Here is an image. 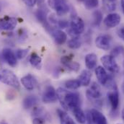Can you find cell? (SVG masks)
<instances>
[{"mask_svg": "<svg viewBox=\"0 0 124 124\" xmlns=\"http://www.w3.org/2000/svg\"><path fill=\"white\" fill-rule=\"evenodd\" d=\"M124 53V48L122 46H118L116 48H115L113 51L111 52V56L115 57V56H118L119 54H121Z\"/></svg>", "mask_w": 124, "mask_h": 124, "instance_id": "obj_31", "label": "cell"}, {"mask_svg": "<svg viewBox=\"0 0 124 124\" xmlns=\"http://www.w3.org/2000/svg\"><path fill=\"white\" fill-rule=\"evenodd\" d=\"M58 25H59V26L61 28H66L69 25L68 23L66 21H65V20H60V21H59L58 22Z\"/></svg>", "mask_w": 124, "mask_h": 124, "instance_id": "obj_35", "label": "cell"}, {"mask_svg": "<svg viewBox=\"0 0 124 124\" xmlns=\"http://www.w3.org/2000/svg\"><path fill=\"white\" fill-rule=\"evenodd\" d=\"M36 17L38 20L39 22L43 23L45 26L48 27V24L47 22V17H46V12H44L43 9H39L36 12Z\"/></svg>", "mask_w": 124, "mask_h": 124, "instance_id": "obj_23", "label": "cell"}, {"mask_svg": "<svg viewBox=\"0 0 124 124\" xmlns=\"http://www.w3.org/2000/svg\"><path fill=\"white\" fill-rule=\"evenodd\" d=\"M51 33H52V36H53L55 42L57 44L62 45L66 41L67 35L63 31L57 30V31H54Z\"/></svg>", "mask_w": 124, "mask_h": 124, "instance_id": "obj_17", "label": "cell"}, {"mask_svg": "<svg viewBox=\"0 0 124 124\" xmlns=\"http://www.w3.org/2000/svg\"><path fill=\"white\" fill-rule=\"evenodd\" d=\"M85 65L87 68L89 69H93L96 68L97 66V57L96 54H88L86 55L85 59Z\"/></svg>", "mask_w": 124, "mask_h": 124, "instance_id": "obj_20", "label": "cell"}, {"mask_svg": "<svg viewBox=\"0 0 124 124\" xmlns=\"http://www.w3.org/2000/svg\"><path fill=\"white\" fill-rule=\"evenodd\" d=\"M65 86L69 90H77L78 88H79L81 86V84L78 79H70L66 82Z\"/></svg>", "mask_w": 124, "mask_h": 124, "instance_id": "obj_24", "label": "cell"}, {"mask_svg": "<svg viewBox=\"0 0 124 124\" xmlns=\"http://www.w3.org/2000/svg\"><path fill=\"white\" fill-rule=\"evenodd\" d=\"M21 82L26 90H32L36 85L37 81L32 75L28 74L21 79Z\"/></svg>", "mask_w": 124, "mask_h": 124, "instance_id": "obj_14", "label": "cell"}, {"mask_svg": "<svg viewBox=\"0 0 124 124\" xmlns=\"http://www.w3.org/2000/svg\"><path fill=\"white\" fill-rule=\"evenodd\" d=\"M0 82L16 89L20 88V82L17 77L11 70L6 69L0 70Z\"/></svg>", "mask_w": 124, "mask_h": 124, "instance_id": "obj_2", "label": "cell"}, {"mask_svg": "<svg viewBox=\"0 0 124 124\" xmlns=\"http://www.w3.org/2000/svg\"><path fill=\"white\" fill-rule=\"evenodd\" d=\"M41 62H42L41 58L35 53H34L31 55V58H30V63L32 66L36 67L37 69H40Z\"/></svg>", "mask_w": 124, "mask_h": 124, "instance_id": "obj_25", "label": "cell"}, {"mask_svg": "<svg viewBox=\"0 0 124 124\" xmlns=\"http://www.w3.org/2000/svg\"><path fill=\"white\" fill-rule=\"evenodd\" d=\"M17 21L15 17H5L0 20V29L3 31H12L17 26Z\"/></svg>", "mask_w": 124, "mask_h": 124, "instance_id": "obj_10", "label": "cell"}, {"mask_svg": "<svg viewBox=\"0 0 124 124\" xmlns=\"http://www.w3.org/2000/svg\"><path fill=\"white\" fill-rule=\"evenodd\" d=\"M93 121L94 124H108L107 119L105 116L99 110L96 109H93L90 110Z\"/></svg>", "mask_w": 124, "mask_h": 124, "instance_id": "obj_15", "label": "cell"}, {"mask_svg": "<svg viewBox=\"0 0 124 124\" xmlns=\"http://www.w3.org/2000/svg\"><path fill=\"white\" fill-rule=\"evenodd\" d=\"M117 34L121 39H123L124 40V27L119 28L117 31Z\"/></svg>", "mask_w": 124, "mask_h": 124, "instance_id": "obj_36", "label": "cell"}, {"mask_svg": "<svg viewBox=\"0 0 124 124\" xmlns=\"http://www.w3.org/2000/svg\"><path fill=\"white\" fill-rule=\"evenodd\" d=\"M112 38L108 35H101L96 38L95 45L96 46L102 50L108 51L111 46Z\"/></svg>", "mask_w": 124, "mask_h": 124, "instance_id": "obj_7", "label": "cell"}, {"mask_svg": "<svg viewBox=\"0 0 124 124\" xmlns=\"http://www.w3.org/2000/svg\"><path fill=\"white\" fill-rule=\"evenodd\" d=\"M121 20V16L117 13H110L106 16L104 19V24L105 26L110 28H116L118 26Z\"/></svg>", "mask_w": 124, "mask_h": 124, "instance_id": "obj_11", "label": "cell"}, {"mask_svg": "<svg viewBox=\"0 0 124 124\" xmlns=\"http://www.w3.org/2000/svg\"></svg>", "mask_w": 124, "mask_h": 124, "instance_id": "obj_40", "label": "cell"}, {"mask_svg": "<svg viewBox=\"0 0 124 124\" xmlns=\"http://www.w3.org/2000/svg\"><path fill=\"white\" fill-rule=\"evenodd\" d=\"M44 123V119L40 117H38L33 119L32 124H43Z\"/></svg>", "mask_w": 124, "mask_h": 124, "instance_id": "obj_34", "label": "cell"}, {"mask_svg": "<svg viewBox=\"0 0 124 124\" xmlns=\"http://www.w3.org/2000/svg\"><path fill=\"white\" fill-rule=\"evenodd\" d=\"M38 101H39V100L36 96H33V95L28 96L23 100V107L25 109L31 108L34 107L38 102Z\"/></svg>", "mask_w": 124, "mask_h": 124, "instance_id": "obj_22", "label": "cell"}, {"mask_svg": "<svg viewBox=\"0 0 124 124\" xmlns=\"http://www.w3.org/2000/svg\"><path fill=\"white\" fill-rule=\"evenodd\" d=\"M58 100L56 90L52 86H48L42 96V100L45 103H53Z\"/></svg>", "mask_w": 124, "mask_h": 124, "instance_id": "obj_9", "label": "cell"}, {"mask_svg": "<svg viewBox=\"0 0 124 124\" xmlns=\"http://www.w3.org/2000/svg\"><path fill=\"white\" fill-rule=\"evenodd\" d=\"M38 0H23V1L28 7H34L35 5V4L37 3Z\"/></svg>", "mask_w": 124, "mask_h": 124, "instance_id": "obj_33", "label": "cell"}, {"mask_svg": "<svg viewBox=\"0 0 124 124\" xmlns=\"http://www.w3.org/2000/svg\"><path fill=\"white\" fill-rule=\"evenodd\" d=\"M2 56L9 66L15 67L17 65V57L11 49L4 48L2 51Z\"/></svg>", "mask_w": 124, "mask_h": 124, "instance_id": "obj_13", "label": "cell"}, {"mask_svg": "<svg viewBox=\"0 0 124 124\" xmlns=\"http://www.w3.org/2000/svg\"><path fill=\"white\" fill-rule=\"evenodd\" d=\"M105 8L108 11H114L116 8V0H102Z\"/></svg>", "mask_w": 124, "mask_h": 124, "instance_id": "obj_29", "label": "cell"}, {"mask_svg": "<svg viewBox=\"0 0 124 124\" xmlns=\"http://www.w3.org/2000/svg\"><path fill=\"white\" fill-rule=\"evenodd\" d=\"M57 97L62 106L65 110H73L81 105L80 96L77 93H72L59 87L57 90Z\"/></svg>", "mask_w": 124, "mask_h": 124, "instance_id": "obj_1", "label": "cell"}, {"mask_svg": "<svg viewBox=\"0 0 124 124\" xmlns=\"http://www.w3.org/2000/svg\"><path fill=\"white\" fill-rule=\"evenodd\" d=\"M28 52H29L28 49H18L15 52V56L17 59H22L28 55Z\"/></svg>", "mask_w": 124, "mask_h": 124, "instance_id": "obj_30", "label": "cell"}, {"mask_svg": "<svg viewBox=\"0 0 124 124\" xmlns=\"http://www.w3.org/2000/svg\"></svg>", "mask_w": 124, "mask_h": 124, "instance_id": "obj_41", "label": "cell"}, {"mask_svg": "<svg viewBox=\"0 0 124 124\" xmlns=\"http://www.w3.org/2000/svg\"><path fill=\"white\" fill-rule=\"evenodd\" d=\"M94 72L99 83L102 85L105 86L110 79V77L108 75L105 69L101 66H99L95 68Z\"/></svg>", "mask_w": 124, "mask_h": 124, "instance_id": "obj_12", "label": "cell"}, {"mask_svg": "<svg viewBox=\"0 0 124 124\" xmlns=\"http://www.w3.org/2000/svg\"><path fill=\"white\" fill-rule=\"evenodd\" d=\"M121 116H122L123 121H124V109H123V110H122V112H121Z\"/></svg>", "mask_w": 124, "mask_h": 124, "instance_id": "obj_38", "label": "cell"}, {"mask_svg": "<svg viewBox=\"0 0 124 124\" xmlns=\"http://www.w3.org/2000/svg\"><path fill=\"white\" fill-rule=\"evenodd\" d=\"M57 113L59 115L61 124H76L74 120L64 110L62 109H58Z\"/></svg>", "mask_w": 124, "mask_h": 124, "instance_id": "obj_21", "label": "cell"}, {"mask_svg": "<svg viewBox=\"0 0 124 124\" xmlns=\"http://www.w3.org/2000/svg\"><path fill=\"white\" fill-rule=\"evenodd\" d=\"M71 111L73 112L76 120L79 124H85V121H86V116H85V113H84V111L82 110V109L81 108V106L74 108Z\"/></svg>", "mask_w": 124, "mask_h": 124, "instance_id": "obj_19", "label": "cell"}, {"mask_svg": "<svg viewBox=\"0 0 124 124\" xmlns=\"http://www.w3.org/2000/svg\"><path fill=\"white\" fill-rule=\"evenodd\" d=\"M80 1L83 2L85 7L88 10L96 8L99 4L98 0H80Z\"/></svg>", "mask_w": 124, "mask_h": 124, "instance_id": "obj_26", "label": "cell"}, {"mask_svg": "<svg viewBox=\"0 0 124 124\" xmlns=\"http://www.w3.org/2000/svg\"><path fill=\"white\" fill-rule=\"evenodd\" d=\"M100 60L103 65V67L108 71L113 74H116L119 72L120 67L118 65L117 62H116L115 58L111 55H105L101 57Z\"/></svg>", "mask_w": 124, "mask_h": 124, "instance_id": "obj_4", "label": "cell"}, {"mask_svg": "<svg viewBox=\"0 0 124 124\" xmlns=\"http://www.w3.org/2000/svg\"><path fill=\"white\" fill-rule=\"evenodd\" d=\"M71 30L76 35H79L85 31V23L82 19L77 16H74L70 23Z\"/></svg>", "mask_w": 124, "mask_h": 124, "instance_id": "obj_8", "label": "cell"}, {"mask_svg": "<svg viewBox=\"0 0 124 124\" xmlns=\"http://www.w3.org/2000/svg\"><path fill=\"white\" fill-rule=\"evenodd\" d=\"M48 4L59 16H63L69 11V6L66 0H48Z\"/></svg>", "mask_w": 124, "mask_h": 124, "instance_id": "obj_3", "label": "cell"}, {"mask_svg": "<svg viewBox=\"0 0 124 124\" xmlns=\"http://www.w3.org/2000/svg\"><path fill=\"white\" fill-rule=\"evenodd\" d=\"M67 45L71 49H77L81 47L82 43L79 39V38H74L68 41Z\"/></svg>", "mask_w": 124, "mask_h": 124, "instance_id": "obj_27", "label": "cell"}, {"mask_svg": "<svg viewBox=\"0 0 124 124\" xmlns=\"http://www.w3.org/2000/svg\"><path fill=\"white\" fill-rule=\"evenodd\" d=\"M93 23L94 25H100L102 20V14L100 10H95L93 14Z\"/></svg>", "mask_w": 124, "mask_h": 124, "instance_id": "obj_28", "label": "cell"}, {"mask_svg": "<svg viewBox=\"0 0 124 124\" xmlns=\"http://www.w3.org/2000/svg\"><path fill=\"white\" fill-rule=\"evenodd\" d=\"M87 97L90 101L94 100L96 105L99 103L101 104V101L100 99L102 97V93L100 86L96 82H93L91 87L87 90Z\"/></svg>", "mask_w": 124, "mask_h": 124, "instance_id": "obj_6", "label": "cell"}, {"mask_svg": "<svg viewBox=\"0 0 124 124\" xmlns=\"http://www.w3.org/2000/svg\"><path fill=\"white\" fill-rule=\"evenodd\" d=\"M86 121L85 124H93V118H92V115H91V112L90 111H87L86 112Z\"/></svg>", "mask_w": 124, "mask_h": 124, "instance_id": "obj_32", "label": "cell"}, {"mask_svg": "<svg viewBox=\"0 0 124 124\" xmlns=\"http://www.w3.org/2000/svg\"><path fill=\"white\" fill-rule=\"evenodd\" d=\"M62 63L68 69H69L74 71H78L80 69V65L77 62H72L71 60V59H69L67 56H63L62 58Z\"/></svg>", "mask_w": 124, "mask_h": 124, "instance_id": "obj_18", "label": "cell"}, {"mask_svg": "<svg viewBox=\"0 0 124 124\" xmlns=\"http://www.w3.org/2000/svg\"><path fill=\"white\" fill-rule=\"evenodd\" d=\"M109 88H110V91L108 93V98L113 110H116L118 108L119 102H120L119 93L116 84H114L113 86H111Z\"/></svg>", "mask_w": 124, "mask_h": 124, "instance_id": "obj_5", "label": "cell"}, {"mask_svg": "<svg viewBox=\"0 0 124 124\" xmlns=\"http://www.w3.org/2000/svg\"><path fill=\"white\" fill-rule=\"evenodd\" d=\"M121 7H122V10L124 14V0H121Z\"/></svg>", "mask_w": 124, "mask_h": 124, "instance_id": "obj_37", "label": "cell"}, {"mask_svg": "<svg viewBox=\"0 0 124 124\" xmlns=\"http://www.w3.org/2000/svg\"><path fill=\"white\" fill-rule=\"evenodd\" d=\"M0 124H7V123L6 121H1V122H0Z\"/></svg>", "mask_w": 124, "mask_h": 124, "instance_id": "obj_39", "label": "cell"}, {"mask_svg": "<svg viewBox=\"0 0 124 124\" xmlns=\"http://www.w3.org/2000/svg\"><path fill=\"white\" fill-rule=\"evenodd\" d=\"M91 77H92V74L90 71L88 70H83L81 74L79 75L78 80L79 81L81 86L87 87L90 85V82H91Z\"/></svg>", "mask_w": 124, "mask_h": 124, "instance_id": "obj_16", "label": "cell"}]
</instances>
